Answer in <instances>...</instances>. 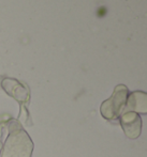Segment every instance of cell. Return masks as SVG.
<instances>
[{
  "instance_id": "4",
  "label": "cell",
  "mask_w": 147,
  "mask_h": 157,
  "mask_svg": "<svg viewBox=\"0 0 147 157\" xmlns=\"http://www.w3.org/2000/svg\"><path fill=\"white\" fill-rule=\"evenodd\" d=\"M1 86L6 93L19 103L25 104L29 101V90L16 79L6 78L2 80Z\"/></svg>"
},
{
  "instance_id": "6",
  "label": "cell",
  "mask_w": 147,
  "mask_h": 157,
  "mask_svg": "<svg viewBox=\"0 0 147 157\" xmlns=\"http://www.w3.org/2000/svg\"><path fill=\"white\" fill-rule=\"evenodd\" d=\"M2 149H3V143H2L1 139H0V156H1V152H2Z\"/></svg>"
},
{
  "instance_id": "5",
  "label": "cell",
  "mask_w": 147,
  "mask_h": 157,
  "mask_svg": "<svg viewBox=\"0 0 147 157\" xmlns=\"http://www.w3.org/2000/svg\"><path fill=\"white\" fill-rule=\"evenodd\" d=\"M132 111L135 113L147 114V93L142 91H134L128 95L124 112Z\"/></svg>"
},
{
  "instance_id": "3",
  "label": "cell",
  "mask_w": 147,
  "mask_h": 157,
  "mask_svg": "<svg viewBox=\"0 0 147 157\" xmlns=\"http://www.w3.org/2000/svg\"><path fill=\"white\" fill-rule=\"evenodd\" d=\"M119 122L125 135L129 139H137L142 132V120L137 113L132 111L122 112L119 117Z\"/></svg>"
},
{
  "instance_id": "1",
  "label": "cell",
  "mask_w": 147,
  "mask_h": 157,
  "mask_svg": "<svg viewBox=\"0 0 147 157\" xmlns=\"http://www.w3.org/2000/svg\"><path fill=\"white\" fill-rule=\"evenodd\" d=\"M32 139L17 121L9 125V135L3 143L1 157H31L33 153Z\"/></svg>"
},
{
  "instance_id": "2",
  "label": "cell",
  "mask_w": 147,
  "mask_h": 157,
  "mask_svg": "<svg viewBox=\"0 0 147 157\" xmlns=\"http://www.w3.org/2000/svg\"><path fill=\"white\" fill-rule=\"evenodd\" d=\"M129 91L124 85H118L115 88L112 96L104 101L100 107L102 117L108 121H114L121 116L126 107Z\"/></svg>"
}]
</instances>
